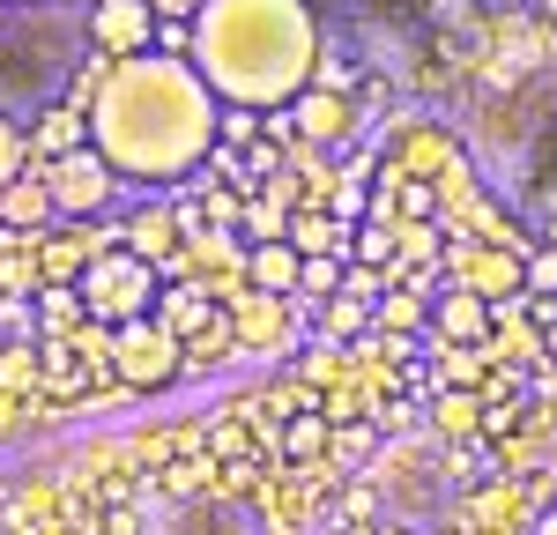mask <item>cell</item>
Listing matches in <instances>:
<instances>
[{
	"label": "cell",
	"mask_w": 557,
	"mask_h": 535,
	"mask_svg": "<svg viewBox=\"0 0 557 535\" xmlns=\"http://www.w3.org/2000/svg\"><path fill=\"white\" fill-rule=\"evenodd\" d=\"M283 238L298 246V261H312V253H335V246H343V231H335L327 216H298L290 231H283Z\"/></svg>",
	"instance_id": "d4e9b609"
},
{
	"label": "cell",
	"mask_w": 557,
	"mask_h": 535,
	"mask_svg": "<svg viewBox=\"0 0 557 535\" xmlns=\"http://www.w3.org/2000/svg\"><path fill=\"white\" fill-rule=\"evenodd\" d=\"M446 283H461V290L491 298V306L528 290V275H520V253H506V246H483V238H454V246H446Z\"/></svg>",
	"instance_id": "8992f818"
},
{
	"label": "cell",
	"mask_w": 557,
	"mask_h": 535,
	"mask_svg": "<svg viewBox=\"0 0 557 535\" xmlns=\"http://www.w3.org/2000/svg\"><path fill=\"white\" fill-rule=\"evenodd\" d=\"M30 178H45L52 216H104V209H112V194L127 186V178L112 172L97 149H67V157H52V164H45V172H30Z\"/></svg>",
	"instance_id": "5b68a950"
},
{
	"label": "cell",
	"mask_w": 557,
	"mask_h": 535,
	"mask_svg": "<svg viewBox=\"0 0 557 535\" xmlns=\"http://www.w3.org/2000/svg\"><path fill=\"white\" fill-rule=\"evenodd\" d=\"M349 261H357V268H386V275H394V261H401V231H394V223H364Z\"/></svg>",
	"instance_id": "7402d4cb"
},
{
	"label": "cell",
	"mask_w": 557,
	"mask_h": 535,
	"mask_svg": "<svg viewBox=\"0 0 557 535\" xmlns=\"http://www.w3.org/2000/svg\"><path fill=\"white\" fill-rule=\"evenodd\" d=\"M215 312H223V306H215V290H201V283H172V290L157 283V306H149V320H157L164 335H178V343H186V335H201V327H209Z\"/></svg>",
	"instance_id": "5bb4252c"
},
{
	"label": "cell",
	"mask_w": 557,
	"mask_h": 535,
	"mask_svg": "<svg viewBox=\"0 0 557 535\" xmlns=\"http://www.w3.org/2000/svg\"><path fill=\"white\" fill-rule=\"evenodd\" d=\"M38 320L52 327V343H60V335H75V327L89 320L83 290H75V283H45V290H38Z\"/></svg>",
	"instance_id": "ac0fdd59"
},
{
	"label": "cell",
	"mask_w": 557,
	"mask_h": 535,
	"mask_svg": "<svg viewBox=\"0 0 557 535\" xmlns=\"http://www.w3.org/2000/svg\"><path fill=\"white\" fill-rule=\"evenodd\" d=\"M89 45L104 60H141L157 52V8L149 0H89Z\"/></svg>",
	"instance_id": "52a82bcc"
},
{
	"label": "cell",
	"mask_w": 557,
	"mask_h": 535,
	"mask_svg": "<svg viewBox=\"0 0 557 535\" xmlns=\"http://www.w3.org/2000/svg\"><path fill=\"white\" fill-rule=\"evenodd\" d=\"M23 164H30V149H23V120H15V112H0V186H8V178H23Z\"/></svg>",
	"instance_id": "83f0119b"
},
{
	"label": "cell",
	"mask_w": 557,
	"mask_h": 535,
	"mask_svg": "<svg viewBox=\"0 0 557 535\" xmlns=\"http://www.w3.org/2000/svg\"><path fill=\"white\" fill-rule=\"evenodd\" d=\"M223 320H231V335H238V350L253 343H283V320H290V298H268V290H238V298H223Z\"/></svg>",
	"instance_id": "4fadbf2b"
},
{
	"label": "cell",
	"mask_w": 557,
	"mask_h": 535,
	"mask_svg": "<svg viewBox=\"0 0 557 535\" xmlns=\"http://www.w3.org/2000/svg\"><path fill=\"white\" fill-rule=\"evenodd\" d=\"M431 320V298L424 290H386L380 306H372V327H386V335H417Z\"/></svg>",
	"instance_id": "d6986e66"
},
{
	"label": "cell",
	"mask_w": 557,
	"mask_h": 535,
	"mask_svg": "<svg viewBox=\"0 0 557 535\" xmlns=\"http://www.w3.org/2000/svg\"><path fill=\"white\" fill-rule=\"evenodd\" d=\"M23 149H30V164H23V172H45L52 157H67V149H89V112H83V104H45L38 127L23 134Z\"/></svg>",
	"instance_id": "7c38bea8"
},
{
	"label": "cell",
	"mask_w": 557,
	"mask_h": 535,
	"mask_svg": "<svg viewBox=\"0 0 557 535\" xmlns=\"http://www.w3.org/2000/svg\"><path fill=\"white\" fill-rule=\"evenodd\" d=\"M283 112H290V134H298L305 149H327V141H343V134L357 127V104L335 97V89H312V83H305Z\"/></svg>",
	"instance_id": "30bf717a"
},
{
	"label": "cell",
	"mask_w": 557,
	"mask_h": 535,
	"mask_svg": "<svg viewBox=\"0 0 557 535\" xmlns=\"http://www.w3.org/2000/svg\"><path fill=\"white\" fill-rule=\"evenodd\" d=\"M349 261H335V253H312V261H298V298H335L343 290Z\"/></svg>",
	"instance_id": "603a6c76"
},
{
	"label": "cell",
	"mask_w": 557,
	"mask_h": 535,
	"mask_svg": "<svg viewBox=\"0 0 557 535\" xmlns=\"http://www.w3.org/2000/svg\"><path fill=\"white\" fill-rule=\"evenodd\" d=\"M543 535H557V513H550V521H543Z\"/></svg>",
	"instance_id": "4dcf8cb0"
},
{
	"label": "cell",
	"mask_w": 557,
	"mask_h": 535,
	"mask_svg": "<svg viewBox=\"0 0 557 535\" xmlns=\"http://www.w3.org/2000/svg\"><path fill=\"white\" fill-rule=\"evenodd\" d=\"M45 380V350L38 343H0V395H30Z\"/></svg>",
	"instance_id": "ffe728a7"
},
{
	"label": "cell",
	"mask_w": 557,
	"mask_h": 535,
	"mask_svg": "<svg viewBox=\"0 0 557 535\" xmlns=\"http://www.w3.org/2000/svg\"><path fill=\"white\" fill-rule=\"evenodd\" d=\"M483 424H491V409H483V395H438V432L446 439H483Z\"/></svg>",
	"instance_id": "44dd1931"
},
{
	"label": "cell",
	"mask_w": 557,
	"mask_h": 535,
	"mask_svg": "<svg viewBox=\"0 0 557 535\" xmlns=\"http://www.w3.org/2000/svg\"><path fill=\"white\" fill-rule=\"evenodd\" d=\"M491 364H498L491 343H475V350H438V380H446L454 395H483V387H491Z\"/></svg>",
	"instance_id": "e0dca14e"
},
{
	"label": "cell",
	"mask_w": 557,
	"mask_h": 535,
	"mask_svg": "<svg viewBox=\"0 0 557 535\" xmlns=\"http://www.w3.org/2000/svg\"><path fill=\"white\" fill-rule=\"evenodd\" d=\"M83 112H89V149L141 186H172V178L201 172V157L215 149V120H223V104L194 75V60H172V52L97 67V89H89Z\"/></svg>",
	"instance_id": "6da1fadb"
},
{
	"label": "cell",
	"mask_w": 557,
	"mask_h": 535,
	"mask_svg": "<svg viewBox=\"0 0 557 535\" xmlns=\"http://www.w3.org/2000/svg\"><path fill=\"white\" fill-rule=\"evenodd\" d=\"M75 290H83V306H89V320H97V327H127V320H141V312L157 306V268L134 261L127 246H120V253L89 261Z\"/></svg>",
	"instance_id": "3957f363"
},
{
	"label": "cell",
	"mask_w": 557,
	"mask_h": 535,
	"mask_svg": "<svg viewBox=\"0 0 557 535\" xmlns=\"http://www.w3.org/2000/svg\"><path fill=\"white\" fill-rule=\"evenodd\" d=\"M431 335H438V350H475V343H491V298H475L461 283H446L438 298H431Z\"/></svg>",
	"instance_id": "9c48e42d"
},
{
	"label": "cell",
	"mask_w": 557,
	"mask_h": 535,
	"mask_svg": "<svg viewBox=\"0 0 557 535\" xmlns=\"http://www.w3.org/2000/svg\"><path fill=\"white\" fill-rule=\"evenodd\" d=\"M0 223H15V231H38V223H52V194H45V178H8L0 186Z\"/></svg>",
	"instance_id": "2e32d148"
},
{
	"label": "cell",
	"mask_w": 557,
	"mask_h": 535,
	"mask_svg": "<svg viewBox=\"0 0 557 535\" xmlns=\"http://www.w3.org/2000/svg\"><path fill=\"white\" fill-rule=\"evenodd\" d=\"M520 275H528V298H557V246H543V253L528 246L520 253Z\"/></svg>",
	"instance_id": "4316f807"
},
{
	"label": "cell",
	"mask_w": 557,
	"mask_h": 535,
	"mask_svg": "<svg viewBox=\"0 0 557 535\" xmlns=\"http://www.w3.org/2000/svg\"><path fill=\"white\" fill-rule=\"evenodd\" d=\"M120 246H127L134 261H149L157 275H164V268H178L186 223H178V209H141V216H127V223H120Z\"/></svg>",
	"instance_id": "8fae6325"
},
{
	"label": "cell",
	"mask_w": 557,
	"mask_h": 535,
	"mask_svg": "<svg viewBox=\"0 0 557 535\" xmlns=\"http://www.w3.org/2000/svg\"><path fill=\"white\" fill-rule=\"evenodd\" d=\"M543 357H550V364H557V320H550V327H543Z\"/></svg>",
	"instance_id": "f546056e"
},
{
	"label": "cell",
	"mask_w": 557,
	"mask_h": 535,
	"mask_svg": "<svg viewBox=\"0 0 557 535\" xmlns=\"http://www.w3.org/2000/svg\"><path fill=\"white\" fill-rule=\"evenodd\" d=\"M320 327H327V335H364V327H372V306L349 298V290H335V298L320 306Z\"/></svg>",
	"instance_id": "cb8c5ba5"
},
{
	"label": "cell",
	"mask_w": 557,
	"mask_h": 535,
	"mask_svg": "<svg viewBox=\"0 0 557 535\" xmlns=\"http://www.w3.org/2000/svg\"><path fill=\"white\" fill-rule=\"evenodd\" d=\"M178 350H186V364H215V357H223V350H238V335H231V320L215 312L209 327H201V335H186Z\"/></svg>",
	"instance_id": "484cf974"
},
{
	"label": "cell",
	"mask_w": 557,
	"mask_h": 535,
	"mask_svg": "<svg viewBox=\"0 0 557 535\" xmlns=\"http://www.w3.org/2000/svg\"><path fill=\"white\" fill-rule=\"evenodd\" d=\"M178 372H186V350H178V335H164L149 312L127 320V327H112V380L127 395H164Z\"/></svg>",
	"instance_id": "277c9868"
},
{
	"label": "cell",
	"mask_w": 557,
	"mask_h": 535,
	"mask_svg": "<svg viewBox=\"0 0 557 535\" xmlns=\"http://www.w3.org/2000/svg\"><path fill=\"white\" fill-rule=\"evenodd\" d=\"M446 164H461V141H454L446 127H431V120H409V127L394 134V164H386V178H394V186H401V178H424L431 186Z\"/></svg>",
	"instance_id": "ba28073f"
},
{
	"label": "cell",
	"mask_w": 557,
	"mask_h": 535,
	"mask_svg": "<svg viewBox=\"0 0 557 535\" xmlns=\"http://www.w3.org/2000/svg\"><path fill=\"white\" fill-rule=\"evenodd\" d=\"M246 290L298 298V246H290V238H260L253 253H246Z\"/></svg>",
	"instance_id": "9a60e30c"
},
{
	"label": "cell",
	"mask_w": 557,
	"mask_h": 535,
	"mask_svg": "<svg viewBox=\"0 0 557 535\" xmlns=\"http://www.w3.org/2000/svg\"><path fill=\"white\" fill-rule=\"evenodd\" d=\"M186 60L215 89V104L283 112L320 67V23L305 0H201Z\"/></svg>",
	"instance_id": "7a4b0ae2"
},
{
	"label": "cell",
	"mask_w": 557,
	"mask_h": 535,
	"mask_svg": "<svg viewBox=\"0 0 557 535\" xmlns=\"http://www.w3.org/2000/svg\"><path fill=\"white\" fill-rule=\"evenodd\" d=\"M157 8V23H194L201 15V0H149Z\"/></svg>",
	"instance_id": "f1b7e54d"
}]
</instances>
